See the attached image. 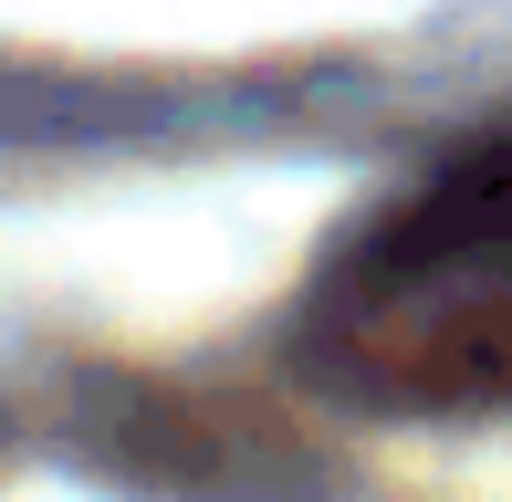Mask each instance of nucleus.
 Here are the masks:
<instances>
[{
    "mask_svg": "<svg viewBox=\"0 0 512 502\" xmlns=\"http://www.w3.org/2000/svg\"><path fill=\"white\" fill-rule=\"evenodd\" d=\"M293 356L356 408H512V126L439 157L314 262Z\"/></svg>",
    "mask_w": 512,
    "mask_h": 502,
    "instance_id": "f257e3e1",
    "label": "nucleus"
}]
</instances>
